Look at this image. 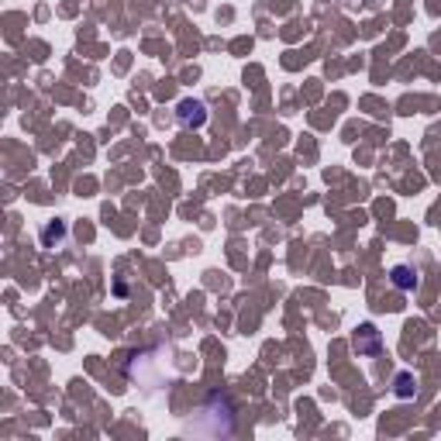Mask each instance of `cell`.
Here are the masks:
<instances>
[{"instance_id":"obj_1","label":"cell","mask_w":441,"mask_h":441,"mask_svg":"<svg viewBox=\"0 0 441 441\" xmlns=\"http://www.w3.org/2000/svg\"><path fill=\"white\" fill-rule=\"evenodd\" d=\"M176 117H179V124L183 128H200L204 121H207V107L200 104V100H179V107H176Z\"/></svg>"},{"instance_id":"obj_2","label":"cell","mask_w":441,"mask_h":441,"mask_svg":"<svg viewBox=\"0 0 441 441\" xmlns=\"http://www.w3.org/2000/svg\"><path fill=\"white\" fill-rule=\"evenodd\" d=\"M355 352H359V355H376V352H380V331L372 324L359 327V335H355Z\"/></svg>"},{"instance_id":"obj_3","label":"cell","mask_w":441,"mask_h":441,"mask_svg":"<svg viewBox=\"0 0 441 441\" xmlns=\"http://www.w3.org/2000/svg\"><path fill=\"white\" fill-rule=\"evenodd\" d=\"M390 279H393V287H397V289H417V269H410V266H393Z\"/></svg>"},{"instance_id":"obj_4","label":"cell","mask_w":441,"mask_h":441,"mask_svg":"<svg viewBox=\"0 0 441 441\" xmlns=\"http://www.w3.org/2000/svg\"><path fill=\"white\" fill-rule=\"evenodd\" d=\"M414 393H417L414 376H410V372H400V376H397V397H403V400H407V397H414Z\"/></svg>"}]
</instances>
